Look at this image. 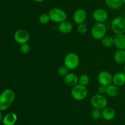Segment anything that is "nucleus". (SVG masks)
Masks as SVG:
<instances>
[{"label":"nucleus","instance_id":"nucleus-1","mask_svg":"<svg viewBox=\"0 0 125 125\" xmlns=\"http://www.w3.org/2000/svg\"><path fill=\"white\" fill-rule=\"evenodd\" d=\"M15 99V93L12 89H6L0 94V110H7Z\"/></svg>","mask_w":125,"mask_h":125},{"label":"nucleus","instance_id":"nucleus-2","mask_svg":"<svg viewBox=\"0 0 125 125\" xmlns=\"http://www.w3.org/2000/svg\"><path fill=\"white\" fill-rule=\"evenodd\" d=\"M64 65L69 70H74L78 67L80 62L79 56L76 53L70 52L65 55L63 60Z\"/></svg>","mask_w":125,"mask_h":125},{"label":"nucleus","instance_id":"nucleus-3","mask_svg":"<svg viewBox=\"0 0 125 125\" xmlns=\"http://www.w3.org/2000/svg\"><path fill=\"white\" fill-rule=\"evenodd\" d=\"M71 95L72 98L76 100H83L87 97L88 89L85 86L80 84L72 87L71 90Z\"/></svg>","mask_w":125,"mask_h":125},{"label":"nucleus","instance_id":"nucleus-4","mask_svg":"<svg viewBox=\"0 0 125 125\" xmlns=\"http://www.w3.org/2000/svg\"><path fill=\"white\" fill-rule=\"evenodd\" d=\"M107 33V27L104 23H96L91 28V34L96 40H101L106 36Z\"/></svg>","mask_w":125,"mask_h":125},{"label":"nucleus","instance_id":"nucleus-5","mask_svg":"<svg viewBox=\"0 0 125 125\" xmlns=\"http://www.w3.org/2000/svg\"><path fill=\"white\" fill-rule=\"evenodd\" d=\"M50 20L55 23H61L67 20V15L66 12L62 9L54 7L49 12Z\"/></svg>","mask_w":125,"mask_h":125},{"label":"nucleus","instance_id":"nucleus-6","mask_svg":"<svg viewBox=\"0 0 125 125\" xmlns=\"http://www.w3.org/2000/svg\"><path fill=\"white\" fill-rule=\"evenodd\" d=\"M90 103L94 109H100L102 110L104 108L107 106V98L104 95L100 94H96L92 97L90 99Z\"/></svg>","mask_w":125,"mask_h":125},{"label":"nucleus","instance_id":"nucleus-7","mask_svg":"<svg viewBox=\"0 0 125 125\" xmlns=\"http://www.w3.org/2000/svg\"><path fill=\"white\" fill-rule=\"evenodd\" d=\"M111 29L116 34L125 33V18L123 17H115L111 23Z\"/></svg>","mask_w":125,"mask_h":125},{"label":"nucleus","instance_id":"nucleus-8","mask_svg":"<svg viewBox=\"0 0 125 125\" xmlns=\"http://www.w3.org/2000/svg\"><path fill=\"white\" fill-rule=\"evenodd\" d=\"M13 38L16 42L22 45L28 43L30 39V36L26 30L24 29H20L14 33Z\"/></svg>","mask_w":125,"mask_h":125},{"label":"nucleus","instance_id":"nucleus-9","mask_svg":"<svg viewBox=\"0 0 125 125\" xmlns=\"http://www.w3.org/2000/svg\"><path fill=\"white\" fill-rule=\"evenodd\" d=\"M92 17L94 20L98 23H104L108 19L109 15L107 11L103 9H96L93 12Z\"/></svg>","mask_w":125,"mask_h":125},{"label":"nucleus","instance_id":"nucleus-10","mask_svg":"<svg viewBox=\"0 0 125 125\" xmlns=\"http://www.w3.org/2000/svg\"><path fill=\"white\" fill-rule=\"evenodd\" d=\"M112 77L113 76H112L110 72L108 71H103L99 73L98 75V81L101 85L107 87L109 85L112 84Z\"/></svg>","mask_w":125,"mask_h":125},{"label":"nucleus","instance_id":"nucleus-11","mask_svg":"<svg viewBox=\"0 0 125 125\" xmlns=\"http://www.w3.org/2000/svg\"><path fill=\"white\" fill-rule=\"evenodd\" d=\"M87 17V14L86 11L83 9L79 8L74 11L73 15V19L74 23L79 25L84 23V22L86 20Z\"/></svg>","mask_w":125,"mask_h":125},{"label":"nucleus","instance_id":"nucleus-12","mask_svg":"<svg viewBox=\"0 0 125 125\" xmlns=\"http://www.w3.org/2000/svg\"><path fill=\"white\" fill-rule=\"evenodd\" d=\"M102 112V117L106 121H111L114 119L115 116V111L113 108L111 107L106 106L101 110Z\"/></svg>","mask_w":125,"mask_h":125},{"label":"nucleus","instance_id":"nucleus-13","mask_svg":"<svg viewBox=\"0 0 125 125\" xmlns=\"http://www.w3.org/2000/svg\"><path fill=\"white\" fill-rule=\"evenodd\" d=\"M65 83L70 87H74L78 84V77L74 73L69 72L63 78Z\"/></svg>","mask_w":125,"mask_h":125},{"label":"nucleus","instance_id":"nucleus-14","mask_svg":"<svg viewBox=\"0 0 125 125\" xmlns=\"http://www.w3.org/2000/svg\"><path fill=\"white\" fill-rule=\"evenodd\" d=\"M73 29V24L69 21H64L59 23L58 26V29L62 34H69L72 31Z\"/></svg>","mask_w":125,"mask_h":125},{"label":"nucleus","instance_id":"nucleus-15","mask_svg":"<svg viewBox=\"0 0 125 125\" xmlns=\"http://www.w3.org/2000/svg\"><path fill=\"white\" fill-rule=\"evenodd\" d=\"M114 39V45L118 50H125V34H116Z\"/></svg>","mask_w":125,"mask_h":125},{"label":"nucleus","instance_id":"nucleus-16","mask_svg":"<svg viewBox=\"0 0 125 125\" xmlns=\"http://www.w3.org/2000/svg\"><path fill=\"white\" fill-rule=\"evenodd\" d=\"M18 116L14 112H10L7 113L4 116L2 119V123L4 125H14L17 122Z\"/></svg>","mask_w":125,"mask_h":125},{"label":"nucleus","instance_id":"nucleus-17","mask_svg":"<svg viewBox=\"0 0 125 125\" xmlns=\"http://www.w3.org/2000/svg\"><path fill=\"white\" fill-rule=\"evenodd\" d=\"M112 83L118 87L124 85L125 84V73L119 72L116 73L112 77Z\"/></svg>","mask_w":125,"mask_h":125},{"label":"nucleus","instance_id":"nucleus-18","mask_svg":"<svg viewBox=\"0 0 125 125\" xmlns=\"http://www.w3.org/2000/svg\"><path fill=\"white\" fill-rule=\"evenodd\" d=\"M120 93L119 87L115 85L114 84H111L107 87V91H106V94L108 96L111 97V98H115Z\"/></svg>","mask_w":125,"mask_h":125},{"label":"nucleus","instance_id":"nucleus-19","mask_svg":"<svg viewBox=\"0 0 125 125\" xmlns=\"http://www.w3.org/2000/svg\"><path fill=\"white\" fill-rule=\"evenodd\" d=\"M114 60L115 62L118 64L125 63V50H118L115 51L114 55Z\"/></svg>","mask_w":125,"mask_h":125},{"label":"nucleus","instance_id":"nucleus-20","mask_svg":"<svg viewBox=\"0 0 125 125\" xmlns=\"http://www.w3.org/2000/svg\"><path fill=\"white\" fill-rule=\"evenodd\" d=\"M106 6L112 9H118L122 6V0H104Z\"/></svg>","mask_w":125,"mask_h":125},{"label":"nucleus","instance_id":"nucleus-21","mask_svg":"<svg viewBox=\"0 0 125 125\" xmlns=\"http://www.w3.org/2000/svg\"><path fill=\"white\" fill-rule=\"evenodd\" d=\"M101 40L103 46L106 47H111L112 45H114V38L110 36H105Z\"/></svg>","mask_w":125,"mask_h":125},{"label":"nucleus","instance_id":"nucleus-22","mask_svg":"<svg viewBox=\"0 0 125 125\" xmlns=\"http://www.w3.org/2000/svg\"><path fill=\"white\" fill-rule=\"evenodd\" d=\"M90 82V78L87 74H82L78 77V84L86 87Z\"/></svg>","mask_w":125,"mask_h":125},{"label":"nucleus","instance_id":"nucleus-23","mask_svg":"<svg viewBox=\"0 0 125 125\" xmlns=\"http://www.w3.org/2000/svg\"><path fill=\"white\" fill-rule=\"evenodd\" d=\"M39 22L42 25H46L47 24V23H48L49 22H50V21H51L50 15H49V13H42L40 15V17H39Z\"/></svg>","mask_w":125,"mask_h":125},{"label":"nucleus","instance_id":"nucleus-24","mask_svg":"<svg viewBox=\"0 0 125 125\" xmlns=\"http://www.w3.org/2000/svg\"><path fill=\"white\" fill-rule=\"evenodd\" d=\"M91 116L93 119L95 120L100 119L102 117V112H101V110L94 109L91 112Z\"/></svg>","mask_w":125,"mask_h":125},{"label":"nucleus","instance_id":"nucleus-25","mask_svg":"<svg viewBox=\"0 0 125 125\" xmlns=\"http://www.w3.org/2000/svg\"><path fill=\"white\" fill-rule=\"evenodd\" d=\"M77 30H78V31L79 32L80 34H85V33H86L87 31V26L86 24H85L84 23L78 25Z\"/></svg>","mask_w":125,"mask_h":125},{"label":"nucleus","instance_id":"nucleus-26","mask_svg":"<svg viewBox=\"0 0 125 125\" xmlns=\"http://www.w3.org/2000/svg\"><path fill=\"white\" fill-rule=\"evenodd\" d=\"M57 72H58V74L62 76V77H65L66 75L69 73V69L65 65H63V66H61L59 68Z\"/></svg>","mask_w":125,"mask_h":125},{"label":"nucleus","instance_id":"nucleus-27","mask_svg":"<svg viewBox=\"0 0 125 125\" xmlns=\"http://www.w3.org/2000/svg\"><path fill=\"white\" fill-rule=\"evenodd\" d=\"M30 50H31V47L28 43L21 45L20 51H21L22 53L27 54L30 51Z\"/></svg>","mask_w":125,"mask_h":125},{"label":"nucleus","instance_id":"nucleus-28","mask_svg":"<svg viewBox=\"0 0 125 125\" xmlns=\"http://www.w3.org/2000/svg\"><path fill=\"white\" fill-rule=\"evenodd\" d=\"M98 91L99 94L104 95L105 94H106V91H107V87L100 85V87L98 88Z\"/></svg>","mask_w":125,"mask_h":125},{"label":"nucleus","instance_id":"nucleus-29","mask_svg":"<svg viewBox=\"0 0 125 125\" xmlns=\"http://www.w3.org/2000/svg\"><path fill=\"white\" fill-rule=\"evenodd\" d=\"M33 1H35V2H39V3H40V2H44V1H45L46 0H33Z\"/></svg>","mask_w":125,"mask_h":125},{"label":"nucleus","instance_id":"nucleus-30","mask_svg":"<svg viewBox=\"0 0 125 125\" xmlns=\"http://www.w3.org/2000/svg\"><path fill=\"white\" fill-rule=\"evenodd\" d=\"M2 119H3V117H2V114L1 113V111L0 110V122L1 121H2Z\"/></svg>","mask_w":125,"mask_h":125},{"label":"nucleus","instance_id":"nucleus-31","mask_svg":"<svg viewBox=\"0 0 125 125\" xmlns=\"http://www.w3.org/2000/svg\"><path fill=\"white\" fill-rule=\"evenodd\" d=\"M122 4H123L125 5V0H122Z\"/></svg>","mask_w":125,"mask_h":125},{"label":"nucleus","instance_id":"nucleus-32","mask_svg":"<svg viewBox=\"0 0 125 125\" xmlns=\"http://www.w3.org/2000/svg\"><path fill=\"white\" fill-rule=\"evenodd\" d=\"M123 71H124V72L125 73V63L124 64V67H123Z\"/></svg>","mask_w":125,"mask_h":125},{"label":"nucleus","instance_id":"nucleus-33","mask_svg":"<svg viewBox=\"0 0 125 125\" xmlns=\"http://www.w3.org/2000/svg\"><path fill=\"white\" fill-rule=\"evenodd\" d=\"M124 16H125V12H124Z\"/></svg>","mask_w":125,"mask_h":125}]
</instances>
